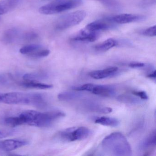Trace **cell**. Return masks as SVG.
<instances>
[{
	"label": "cell",
	"mask_w": 156,
	"mask_h": 156,
	"mask_svg": "<svg viewBox=\"0 0 156 156\" xmlns=\"http://www.w3.org/2000/svg\"><path fill=\"white\" fill-rule=\"evenodd\" d=\"M94 122L96 124L113 127L118 126L119 124L118 119L110 117L103 116L98 118L95 119Z\"/></svg>",
	"instance_id": "16"
},
{
	"label": "cell",
	"mask_w": 156,
	"mask_h": 156,
	"mask_svg": "<svg viewBox=\"0 0 156 156\" xmlns=\"http://www.w3.org/2000/svg\"><path fill=\"white\" fill-rule=\"evenodd\" d=\"M65 113L59 110L49 112H37L32 126L44 127L51 126L56 120L65 116Z\"/></svg>",
	"instance_id": "4"
},
{
	"label": "cell",
	"mask_w": 156,
	"mask_h": 156,
	"mask_svg": "<svg viewBox=\"0 0 156 156\" xmlns=\"http://www.w3.org/2000/svg\"><path fill=\"white\" fill-rule=\"evenodd\" d=\"M118 45L116 41L113 39H108L103 42L94 46L96 51L99 52H105Z\"/></svg>",
	"instance_id": "17"
},
{
	"label": "cell",
	"mask_w": 156,
	"mask_h": 156,
	"mask_svg": "<svg viewBox=\"0 0 156 156\" xmlns=\"http://www.w3.org/2000/svg\"><path fill=\"white\" fill-rule=\"evenodd\" d=\"M82 0H56L40 8L39 12L44 15L60 13L81 5Z\"/></svg>",
	"instance_id": "2"
},
{
	"label": "cell",
	"mask_w": 156,
	"mask_h": 156,
	"mask_svg": "<svg viewBox=\"0 0 156 156\" xmlns=\"http://www.w3.org/2000/svg\"><path fill=\"white\" fill-rule=\"evenodd\" d=\"M99 34L91 32L85 29L81 30L77 34L71 39L74 41H81L84 42H93L97 39Z\"/></svg>",
	"instance_id": "11"
},
{
	"label": "cell",
	"mask_w": 156,
	"mask_h": 156,
	"mask_svg": "<svg viewBox=\"0 0 156 156\" xmlns=\"http://www.w3.org/2000/svg\"><path fill=\"white\" fill-rule=\"evenodd\" d=\"M38 37V34L34 32L31 31L26 33L23 36V39L25 41H31L35 40Z\"/></svg>",
	"instance_id": "28"
},
{
	"label": "cell",
	"mask_w": 156,
	"mask_h": 156,
	"mask_svg": "<svg viewBox=\"0 0 156 156\" xmlns=\"http://www.w3.org/2000/svg\"><path fill=\"white\" fill-rule=\"evenodd\" d=\"M147 77H148V78H151V79H154L155 80V79H156V71L154 70L152 73L148 75L147 76Z\"/></svg>",
	"instance_id": "32"
},
{
	"label": "cell",
	"mask_w": 156,
	"mask_h": 156,
	"mask_svg": "<svg viewBox=\"0 0 156 156\" xmlns=\"http://www.w3.org/2000/svg\"><path fill=\"white\" fill-rule=\"evenodd\" d=\"M1 102V94H0V102Z\"/></svg>",
	"instance_id": "33"
},
{
	"label": "cell",
	"mask_w": 156,
	"mask_h": 156,
	"mask_svg": "<svg viewBox=\"0 0 156 156\" xmlns=\"http://www.w3.org/2000/svg\"><path fill=\"white\" fill-rule=\"evenodd\" d=\"M32 94L11 92L1 94V101L11 105L25 104L31 105Z\"/></svg>",
	"instance_id": "7"
},
{
	"label": "cell",
	"mask_w": 156,
	"mask_h": 156,
	"mask_svg": "<svg viewBox=\"0 0 156 156\" xmlns=\"http://www.w3.org/2000/svg\"><path fill=\"white\" fill-rule=\"evenodd\" d=\"M141 34L146 36L149 37H154L156 35V25L152 26L144 30L142 32Z\"/></svg>",
	"instance_id": "27"
},
{
	"label": "cell",
	"mask_w": 156,
	"mask_h": 156,
	"mask_svg": "<svg viewBox=\"0 0 156 156\" xmlns=\"http://www.w3.org/2000/svg\"><path fill=\"white\" fill-rule=\"evenodd\" d=\"M87 108L92 112L100 113V114H109V113H111L113 111V109L111 108L103 106L94 105V104L88 105Z\"/></svg>",
	"instance_id": "22"
},
{
	"label": "cell",
	"mask_w": 156,
	"mask_h": 156,
	"mask_svg": "<svg viewBox=\"0 0 156 156\" xmlns=\"http://www.w3.org/2000/svg\"><path fill=\"white\" fill-rule=\"evenodd\" d=\"M77 92L67 91L59 94L58 98L61 101H69L75 100L80 98L82 96V94Z\"/></svg>",
	"instance_id": "19"
},
{
	"label": "cell",
	"mask_w": 156,
	"mask_h": 156,
	"mask_svg": "<svg viewBox=\"0 0 156 156\" xmlns=\"http://www.w3.org/2000/svg\"><path fill=\"white\" fill-rule=\"evenodd\" d=\"M86 16L84 11H77L60 17L55 22V28L58 30H63L79 24Z\"/></svg>",
	"instance_id": "3"
},
{
	"label": "cell",
	"mask_w": 156,
	"mask_h": 156,
	"mask_svg": "<svg viewBox=\"0 0 156 156\" xmlns=\"http://www.w3.org/2000/svg\"><path fill=\"white\" fill-rule=\"evenodd\" d=\"M41 48V46L37 44H30L26 45L21 48L20 52L23 55H26L30 56L32 54L34 53L36 51H38Z\"/></svg>",
	"instance_id": "23"
},
{
	"label": "cell",
	"mask_w": 156,
	"mask_h": 156,
	"mask_svg": "<svg viewBox=\"0 0 156 156\" xmlns=\"http://www.w3.org/2000/svg\"><path fill=\"white\" fill-rule=\"evenodd\" d=\"M129 67L131 68H140L142 67L145 66L143 63L140 62H132L129 65Z\"/></svg>",
	"instance_id": "31"
},
{
	"label": "cell",
	"mask_w": 156,
	"mask_h": 156,
	"mask_svg": "<svg viewBox=\"0 0 156 156\" xmlns=\"http://www.w3.org/2000/svg\"><path fill=\"white\" fill-rule=\"evenodd\" d=\"M76 91H88L94 94L106 97L113 96L115 94V90L112 86L105 85H96L87 83L80 86L74 87Z\"/></svg>",
	"instance_id": "6"
},
{
	"label": "cell",
	"mask_w": 156,
	"mask_h": 156,
	"mask_svg": "<svg viewBox=\"0 0 156 156\" xmlns=\"http://www.w3.org/2000/svg\"><path fill=\"white\" fill-rule=\"evenodd\" d=\"M111 27L108 23L102 20L95 21L87 24L85 29L91 32L99 34L100 31L108 30Z\"/></svg>",
	"instance_id": "12"
},
{
	"label": "cell",
	"mask_w": 156,
	"mask_h": 156,
	"mask_svg": "<svg viewBox=\"0 0 156 156\" xmlns=\"http://www.w3.org/2000/svg\"><path fill=\"white\" fill-rule=\"evenodd\" d=\"M15 82V79L11 75L8 73L0 74V84L9 85Z\"/></svg>",
	"instance_id": "24"
},
{
	"label": "cell",
	"mask_w": 156,
	"mask_h": 156,
	"mask_svg": "<svg viewBox=\"0 0 156 156\" xmlns=\"http://www.w3.org/2000/svg\"><path fill=\"white\" fill-rule=\"evenodd\" d=\"M50 51L47 49H42L41 48L38 51H36L34 53L32 54L30 56L35 58L46 57L49 55Z\"/></svg>",
	"instance_id": "26"
},
{
	"label": "cell",
	"mask_w": 156,
	"mask_h": 156,
	"mask_svg": "<svg viewBox=\"0 0 156 156\" xmlns=\"http://www.w3.org/2000/svg\"><path fill=\"white\" fill-rule=\"evenodd\" d=\"M48 77V75L44 72H34L25 74L23 76V79L25 81H38L44 80Z\"/></svg>",
	"instance_id": "20"
},
{
	"label": "cell",
	"mask_w": 156,
	"mask_h": 156,
	"mask_svg": "<svg viewBox=\"0 0 156 156\" xmlns=\"http://www.w3.org/2000/svg\"><path fill=\"white\" fill-rule=\"evenodd\" d=\"M19 0L0 1V15L5 14L12 10L19 4Z\"/></svg>",
	"instance_id": "13"
},
{
	"label": "cell",
	"mask_w": 156,
	"mask_h": 156,
	"mask_svg": "<svg viewBox=\"0 0 156 156\" xmlns=\"http://www.w3.org/2000/svg\"><path fill=\"white\" fill-rule=\"evenodd\" d=\"M144 16L132 14H121L116 15L111 19V20L118 24H126L141 20Z\"/></svg>",
	"instance_id": "9"
},
{
	"label": "cell",
	"mask_w": 156,
	"mask_h": 156,
	"mask_svg": "<svg viewBox=\"0 0 156 156\" xmlns=\"http://www.w3.org/2000/svg\"><path fill=\"white\" fill-rule=\"evenodd\" d=\"M19 35V31L16 29L7 30L3 34V41L7 43H11L15 41Z\"/></svg>",
	"instance_id": "21"
},
{
	"label": "cell",
	"mask_w": 156,
	"mask_h": 156,
	"mask_svg": "<svg viewBox=\"0 0 156 156\" xmlns=\"http://www.w3.org/2000/svg\"><path fill=\"white\" fill-rule=\"evenodd\" d=\"M117 100L119 102L125 104H131V105H139L142 104V99L137 96H133L131 95L127 94H123L120 95L117 97Z\"/></svg>",
	"instance_id": "18"
},
{
	"label": "cell",
	"mask_w": 156,
	"mask_h": 156,
	"mask_svg": "<svg viewBox=\"0 0 156 156\" xmlns=\"http://www.w3.org/2000/svg\"><path fill=\"white\" fill-rule=\"evenodd\" d=\"M29 144L25 140L8 139L0 141V149L5 151H9L20 148Z\"/></svg>",
	"instance_id": "8"
},
{
	"label": "cell",
	"mask_w": 156,
	"mask_h": 156,
	"mask_svg": "<svg viewBox=\"0 0 156 156\" xmlns=\"http://www.w3.org/2000/svg\"><path fill=\"white\" fill-rule=\"evenodd\" d=\"M118 70L116 66H111L103 70H96L89 73L90 77L95 79H103L114 75Z\"/></svg>",
	"instance_id": "10"
},
{
	"label": "cell",
	"mask_w": 156,
	"mask_h": 156,
	"mask_svg": "<svg viewBox=\"0 0 156 156\" xmlns=\"http://www.w3.org/2000/svg\"><path fill=\"white\" fill-rule=\"evenodd\" d=\"M104 152L111 156H130L132 151L126 137L120 132H114L106 136L101 142Z\"/></svg>",
	"instance_id": "1"
},
{
	"label": "cell",
	"mask_w": 156,
	"mask_h": 156,
	"mask_svg": "<svg viewBox=\"0 0 156 156\" xmlns=\"http://www.w3.org/2000/svg\"><path fill=\"white\" fill-rule=\"evenodd\" d=\"M5 122L8 126L12 127H15L23 125L22 120L19 116L7 118L5 119Z\"/></svg>",
	"instance_id": "25"
},
{
	"label": "cell",
	"mask_w": 156,
	"mask_h": 156,
	"mask_svg": "<svg viewBox=\"0 0 156 156\" xmlns=\"http://www.w3.org/2000/svg\"><path fill=\"white\" fill-rule=\"evenodd\" d=\"M20 85L24 87L36 89H47L53 87L52 85L47 84L39 83L38 81H25L20 83Z\"/></svg>",
	"instance_id": "14"
},
{
	"label": "cell",
	"mask_w": 156,
	"mask_h": 156,
	"mask_svg": "<svg viewBox=\"0 0 156 156\" xmlns=\"http://www.w3.org/2000/svg\"><path fill=\"white\" fill-rule=\"evenodd\" d=\"M12 134V130L0 129V138L6 137Z\"/></svg>",
	"instance_id": "30"
},
{
	"label": "cell",
	"mask_w": 156,
	"mask_h": 156,
	"mask_svg": "<svg viewBox=\"0 0 156 156\" xmlns=\"http://www.w3.org/2000/svg\"><path fill=\"white\" fill-rule=\"evenodd\" d=\"M90 133V129L86 127H72L62 130L61 137L65 142H72L86 139Z\"/></svg>",
	"instance_id": "5"
},
{
	"label": "cell",
	"mask_w": 156,
	"mask_h": 156,
	"mask_svg": "<svg viewBox=\"0 0 156 156\" xmlns=\"http://www.w3.org/2000/svg\"><path fill=\"white\" fill-rule=\"evenodd\" d=\"M156 146V131H152L147 137L146 138L140 145V149L141 150H148Z\"/></svg>",
	"instance_id": "15"
},
{
	"label": "cell",
	"mask_w": 156,
	"mask_h": 156,
	"mask_svg": "<svg viewBox=\"0 0 156 156\" xmlns=\"http://www.w3.org/2000/svg\"><path fill=\"white\" fill-rule=\"evenodd\" d=\"M132 93L133 95L138 97L142 100H147L148 99V97L145 91H134L132 92Z\"/></svg>",
	"instance_id": "29"
}]
</instances>
